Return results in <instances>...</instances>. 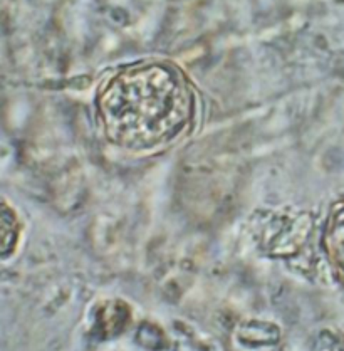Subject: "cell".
Listing matches in <instances>:
<instances>
[{"label":"cell","mask_w":344,"mask_h":351,"mask_svg":"<svg viewBox=\"0 0 344 351\" xmlns=\"http://www.w3.org/2000/svg\"><path fill=\"white\" fill-rule=\"evenodd\" d=\"M104 134L116 147L149 152L188 132L197 98L177 66L148 61L126 66L101 84L96 98Z\"/></svg>","instance_id":"6da1fadb"},{"label":"cell","mask_w":344,"mask_h":351,"mask_svg":"<svg viewBox=\"0 0 344 351\" xmlns=\"http://www.w3.org/2000/svg\"><path fill=\"white\" fill-rule=\"evenodd\" d=\"M323 241L329 264L344 286V200L339 202L329 214Z\"/></svg>","instance_id":"7a4b0ae2"}]
</instances>
